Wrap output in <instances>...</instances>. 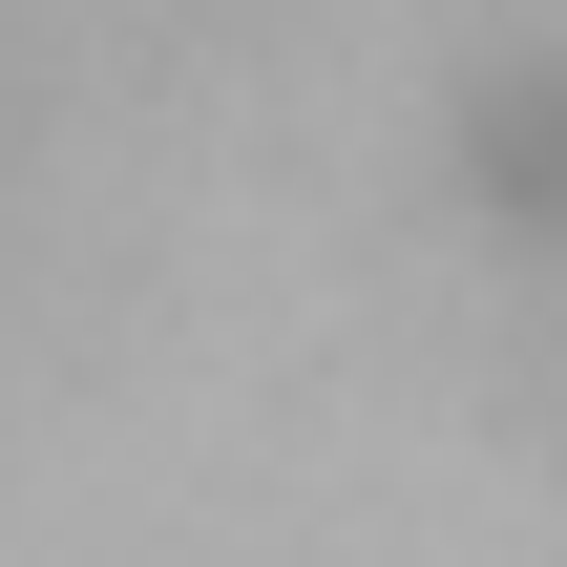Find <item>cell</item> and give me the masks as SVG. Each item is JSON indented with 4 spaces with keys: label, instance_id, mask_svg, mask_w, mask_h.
<instances>
[{
    "label": "cell",
    "instance_id": "cell-1",
    "mask_svg": "<svg viewBox=\"0 0 567 567\" xmlns=\"http://www.w3.org/2000/svg\"><path fill=\"white\" fill-rule=\"evenodd\" d=\"M442 210H463L484 252L567 274V42H484V63L442 84Z\"/></svg>",
    "mask_w": 567,
    "mask_h": 567
}]
</instances>
